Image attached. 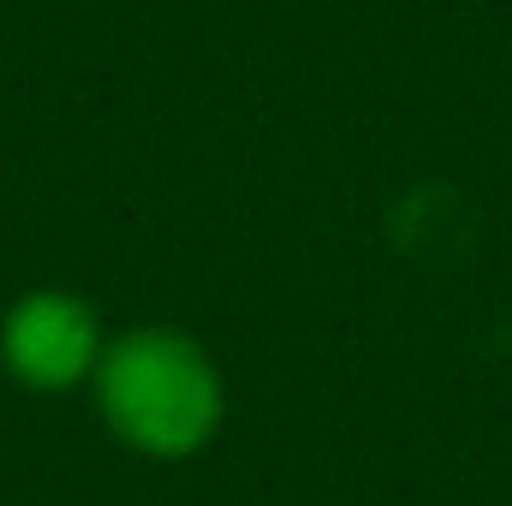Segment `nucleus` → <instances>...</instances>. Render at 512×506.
<instances>
[{"instance_id":"obj_1","label":"nucleus","mask_w":512,"mask_h":506,"mask_svg":"<svg viewBox=\"0 0 512 506\" xmlns=\"http://www.w3.org/2000/svg\"><path fill=\"white\" fill-rule=\"evenodd\" d=\"M102 429L149 465H185L227 429L233 387L221 358L179 322H131L108 334L90 381Z\"/></svg>"},{"instance_id":"obj_2","label":"nucleus","mask_w":512,"mask_h":506,"mask_svg":"<svg viewBox=\"0 0 512 506\" xmlns=\"http://www.w3.org/2000/svg\"><path fill=\"white\" fill-rule=\"evenodd\" d=\"M102 310L72 286H30L0 310V370L36 399L90 393L96 364L108 352Z\"/></svg>"}]
</instances>
